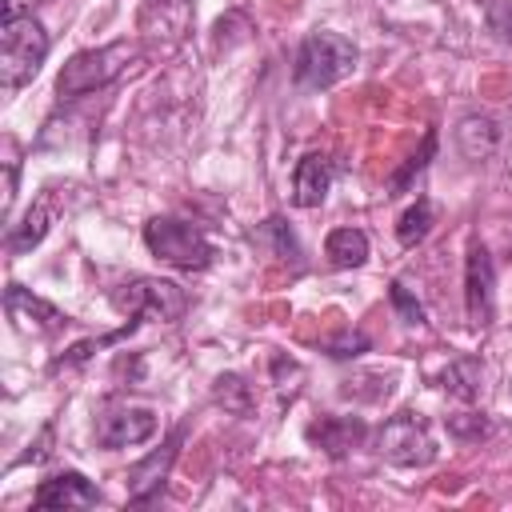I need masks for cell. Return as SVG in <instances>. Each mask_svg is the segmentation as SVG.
I'll return each mask as SVG.
<instances>
[{
    "label": "cell",
    "mask_w": 512,
    "mask_h": 512,
    "mask_svg": "<svg viewBox=\"0 0 512 512\" xmlns=\"http://www.w3.org/2000/svg\"><path fill=\"white\" fill-rule=\"evenodd\" d=\"M4 312L16 324V332H24V336H52V332L64 328V316L52 304H44L40 296H32L28 288H20V284H8Z\"/></svg>",
    "instance_id": "8"
},
{
    "label": "cell",
    "mask_w": 512,
    "mask_h": 512,
    "mask_svg": "<svg viewBox=\"0 0 512 512\" xmlns=\"http://www.w3.org/2000/svg\"><path fill=\"white\" fill-rule=\"evenodd\" d=\"M448 428H452L456 436H464V440H476V436L488 432V420H484V416H452Z\"/></svg>",
    "instance_id": "25"
},
{
    "label": "cell",
    "mask_w": 512,
    "mask_h": 512,
    "mask_svg": "<svg viewBox=\"0 0 512 512\" xmlns=\"http://www.w3.org/2000/svg\"><path fill=\"white\" fill-rule=\"evenodd\" d=\"M152 432H156V416L148 408H120V412H112V416L100 420L96 440L104 448H128V444L148 440Z\"/></svg>",
    "instance_id": "10"
},
{
    "label": "cell",
    "mask_w": 512,
    "mask_h": 512,
    "mask_svg": "<svg viewBox=\"0 0 512 512\" xmlns=\"http://www.w3.org/2000/svg\"><path fill=\"white\" fill-rule=\"evenodd\" d=\"M432 220H436V216H432V204L420 196V200L400 216V224H396V240H400L404 248H416V244L432 232Z\"/></svg>",
    "instance_id": "18"
},
{
    "label": "cell",
    "mask_w": 512,
    "mask_h": 512,
    "mask_svg": "<svg viewBox=\"0 0 512 512\" xmlns=\"http://www.w3.org/2000/svg\"><path fill=\"white\" fill-rule=\"evenodd\" d=\"M212 396H216V404H224V408H228V412H236V416L252 412V388H248V384H244V376H236V372L220 376V380H216V388H212Z\"/></svg>",
    "instance_id": "19"
},
{
    "label": "cell",
    "mask_w": 512,
    "mask_h": 512,
    "mask_svg": "<svg viewBox=\"0 0 512 512\" xmlns=\"http://www.w3.org/2000/svg\"><path fill=\"white\" fill-rule=\"evenodd\" d=\"M324 256L332 268H360L368 260V236L360 228H332L324 240Z\"/></svg>",
    "instance_id": "15"
},
{
    "label": "cell",
    "mask_w": 512,
    "mask_h": 512,
    "mask_svg": "<svg viewBox=\"0 0 512 512\" xmlns=\"http://www.w3.org/2000/svg\"><path fill=\"white\" fill-rule=\"evenodd\" d=\"M500 136V120L484 112H472L456 124V148L464 152V160H488L500 148Z\"/></svg>",
    "instance_id": "12"
},
{
    "label": "cell",
    "mask_w": 512,
    "mask_h": 512,
    "mask_svg": "<svg viewBox=\"0 0 512 512\" xmlns=\"http://www.w3.org/2000/svg\"><path fill=\"white\" fill-rule=\"evenodd\" d=\"M328 184H332V164H328V156L308 152V156L296 164V172H292V200H296L300 208H316V204H324Z\"/></svg>",
    "instance_id": "13"
},
{
    "label": "cell",
    "mask_w": 512,
    "mask_h": 512,
    "mask_svg": "<svg viewBox=\"0 0 512 512\" xmlns=\"http://www.w3.org/2000/svg\"><path fill=\"white\" fill-rule=\"evenodd\" d=\"M112 304H116V308H124L132 320H140L144 312H156L160 320H176V316L188 308V296H184L172 280L140 276V280L124 284L120 292H112Z\"/></svg>",
    "instance_id": "6"
},
{
    "label": "cell",
    "mask_w": 512,
    "mask_h": 512,
    "mask_svg": "<svg viewBox=\"0 0 512 512\" xmlns=\"http://www.w3.org/2000/svg\"><path fill=\"white\" fill-rule=\"evenodd\" d=\"M36 508H92L100 504V488L80 472H60L36 488Z\"/></svg>",
    "instance_id": "9"
},
{
    "label": "cell",
    "mask_w": 512,
    "mask_h": 512,
    "mask_svg": "<svg viewBox=\"0 0 512 512\" xmlns=\"http://www.w3.org/2000/svg\"><path fill=\"white\" fill-rule=\"evenodd\" d=\"M308 440L320 444L328 456H344L348 448H356L364 440V420H356V416H324L320 424L308 428Z\"/></svg>",
    "instance_id": "14"
},
{
    "label": "cell",
    "mask_w": 512,
    "mask_h": 512,
    "mask_svg": "<svg viewBox=\"0 0 512 512\" xmlns=\"http://www.w3.org/2000/svg\"><path fill=\"white\" fill-rule=\"evenodd\" d=\"M48 204L40 200V204H32L28 212H24V220L20 224H12V232H8V252L12 256H20V252H28V248H36L40 240H44V232H48Z\"/></svg>",
    "instance_id": "16"
},
{
    "label": "cell",
    "mask_w": 512,
    "mask_h": 512,
    "mask_svg": "<svg viewBox=\"0 0 512 512\" xmlns=\"http://www.w3.org/2000/svg\"><path fill=\"white\" fill-rule=\"evenodd\" d=\"M492 288H496V268L484 244L468 248V264H464V304H468V320L476 328L492 324Z\"/></svg>",
    "instance_id": "7"
},
{
    "label": "cell",
    "mask_w": 512,
    "mask_h": 512,
    "mask_svg": "<svg viewBox=\"0 0 512 512\" xmlns=\"http://www.w3.org/2000/svg\"><path fill=\"white\" fill-rule=\"evenodd\" d=\"M176 444H180V432L160 448V452H152L144 464H136L132 468V484H128V500L132 504H148L160 488H164V476H168V468H172V460H176Z\"/></svg>",
    "instance_id": "11"
},
{
    "label": "cell",
    "mask_w": 512,
    "mask_h": 512,
    "mask_svg": "<svg viewBox=\"0 0 512 512\" xmlns=\"http://www.w3.org/2000/svg\"><path fill=\"white\" fill-rule=\"evenodd\" d=\"M48 56V32L32 12H4L0 20V80L4 88L28 84Z\"/></svg>",
    "instance_id": "1"
},
{
    "label": "cell",
    "mask_w": 512,
    "mask_h": 512,
    "mask_svg": "<svg viewBox=\"0 0 512 512\" xmlns=\"http://www.w3.org/2000/svg\"><path fill=\"white\" fill-rule=\"evenodd\" d=\"M36 4H44V0H4V12H28Z\"/></svg>",
    "instance_id": "26"
},
{
    "label": "cell",
    "mask_w": 512,
    "mask_h": 512,
    "mask_svg": "<svg viewBox=\"0 0 512 512\" xmlns=\"http://www.w3.org/2000/svg\"><path fill=\"white\" fill-rule=\"evenodd\" d=\"M380 456L400 468H424L436 460V444L428 432V420L420 412H396L380 428Z\"/></svg>",
    "instance_id": "5"
},
{
    "label": "cell",
    "mask_w": 512,
    "mask_h": 512,
    "mask_svg": "<svg viewBox=\"0 0 512 512\" xmlns=\"http://www.w3.org/2000/svg\"><path fill=\"white\" fill-rule=\"evenodd\" d=\"M324 348H328V356H336V360H348V356H360L364 348H368V336L364 332H340V336H332V340H324Z\"/></svg>",
    "instance_id": "22"
},
{
    "label": "cell",
    "mask_w": 512,
    "mask_h": 512,
    "mask_svg": "<svg viewBox=\"0 0 512 512\" xmlns=\"http://www.w3.org/2000/svg\"><path fill=\"white\" fill-rule=\"evenodd\" d=\"M356 64V48L352 40H344L340 32H308L304 44L296 48V64H292V76L300 88H332L336 80H344Z\"/></svg>",
    "instance_id": "2"
},
{
    "label": "cell",
    "mask_w": 512,
    "mask_h": 512,
    "mask_svg": "<svg viewBox=\"0 0 512 512\" xmlns=\"http://www.w3.org/2000/svg\"><path fill=\"white\" fill-rule=\"evenodd\" d=\"M480 376H484V368H480V360L476 356H460V360H452L448 368H444V388L452 392V396H460V400H476L480 396Z\"/></svg>",
    "instance_id": "17"
},
{
    "label": "cell",
    "mask_w": 512,
    "mask_h": 512,
    "mask_svg": "<svg viewBox=\"0 0 512 512\" xmlns=\"http://www.w3.org/2000/svg\"><path fill=\"white\" fill-rule=\"evenodd\" d=\"M484 20H488V28H492L504 44H512V0H492L488 12H484Z\"/></svg>",
    "instance_id": "23"
},
{
    "label": "cell",
    "mask_w": 512,
    "mask_h": 512,
    "mask_svg": "<svg viewBox=\"0 0 512 512\" xmlns=\"http://www.w3.org/2000/svg\"><path fill=\"white\" fill-rule=\"evenodd\" d=\"M432 152H436V132L428 128V132H424V140H420V152H416V156H408V164L388 180V196H400V192L408 188V180H412V176L432 160Z\"/></svg>",
    "instance_id": "20"
},
{
    "label": "cell",
    "mask_w": 512,
    "mask_h": 512,
    "mask_svg": "<svg viewBox=\"0 0 512 512\" xmlns=\"http://www.w3.org/2000/svg\"><path fill=\"white\" fill-rule=\"evenodd\" d=\"M264 232H272V236H276V252H280V256H288V260H300V244H296V236L288 232V224H284L280 216H272V220L264 224Z\"/></svg>",
    "instance_id": "24"
},
{
    "label": "cell",
    "mask_w": 512,
    "mask_h": 512,
    "mask_svg": "<svg viewBox=\"0 0 512 512\" xmlns=\"http://www.w3.org/2000/svg\"><path fill=\"white\" fill-rule=\"evenodd\" d=\"M388 296H392V308L400 312V320H408V324H424V304H420V300H416L400 280H392Z\"/></svg>",
    "instance_id": "21"
},
{
    "label": "cell",
    "mask_w": 512,
    "mask_h": 512,
    "mask_svg": "<svg viewBox=\"0 0 512 512\" xmlns=\"http://www.w3.org/2000/svg\"><path fill=\"white\" fill-rule=\"evenodd\" d=\"M132 60H136V48H132L128 40H116V44H104V48L76 52V56L60 68V76H56V92H60V100L88 96V92L112 84Z\"/></svg>",
    "instance_id": "3"
},
{
    "label": "cell",
    "mask_w": 512,
    "mask_h": 512,
    "mask_svg": "<svg viewBox=\"0 0 512 512\" xmlns=\"http://www.w3.org/2000/svg\"><path fill=\"white\" fill-rule=\"evenodd\" d=\"M144 244L152 248V256H160L164 264L184 268V272H200V268L212 264L208 236L196 224L176 220V216H152L144 224Z\"/></svg>",
    "instance_id": "4"
}]
</instances>
